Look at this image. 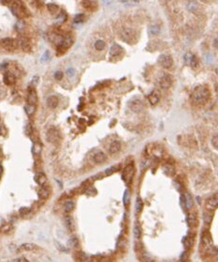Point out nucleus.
Returning a JSON list of instances; mask_svg holds the SVG:
<instances>
[{"label":"nucleus","mask_w":218,"mask_h":262,"mask_svg":"<svg viewBox=\"0 0 218 262\" xmlns=\"http://www.w3.org/2000/svg\"><path fill=\"white\" fill-rule=\"evenodd\" d=\"M158 62L165 69H170V68L173 67L174 60H173V58L168 54H163V55L159 57Z\"/></svg>","instance_id":"obj_6"},{"label":"nucleus","mask_w":218,"mask_h":262,"mask_svg":"<svg viewBox=\"0 0 218 262\" xmlns=\"http://www.w3.org/2000/svg\"><path fill=\"white\" fill-rule=\"evenodd\" d=\"M106 159H107V156L104 152H97L93 156V161L95 163H97V164H101V163L105 162Z\"/></svg>","instance_id":"obj_17"},{"label":"nucleus","mask_w":218,"mask_h":262,"mask_svg":"<svg viewBox=\"0 0 218 262\" xmlns=\"http://www.w3.org/2000/svg\"><path fill=\"white\" fill-rule=\"evenodd\" d=\"M40 150H42V148H40V146L39 144H35L33 147V152L34 154H40Z\"/></svg>","instance_id":"obj_50"},{"label":"nucleus","mask_w":218,"mask_h":262,"mask_svg":"<svg viewBox=\"0 0 218 262\" xmlns=\"http://www.w3.org/2000/svg\"><path fill=\"white\" fill-rule=\"evenodd\" d=\"M47 106L50 108H56L59 106V98L54 95H51L47 98Z\"/></svg>","instance_id":"obj_19"},{"label":"nucleus","mask_w":218,"mask_h":262,"mask_svg":"<svg viewBox=\"0 0 218 262\" xmlns=\"http://www.w3.org/2000/svg\"><path fill=\"white\" fill-rule=\"evenodd\" d=\"M30 211H31V209H30L29 207H22V209H20V210H19V212L22 216L26 215V214H28Z\"/></svg>","instance_id":"obj_41"},{"label":"nucleus","mask_w":218,"mask_h":262,"mask_svg":"<svg viewBox=\"0 0 218 262\" xmlns=\"http://www.w3.org/2000/svg\"><path fill=\"white\" fill-rule=\"evenodd\" d=\"M121 149V144L118 141H114L110 144L109 146V152L111 154H116V153L120 152Z\"/></svg>","instance_id":"obj_18"},{"label":"nucleus","mask_w":218,"mask_h":262,"mask_svg":"<svg viewBox=\"0 0 218 262\" xmlns=\"http://www.w3.org/2000/svg\"><path fill=\"white\" fill-rule=\"evenodd\" d=\"M192 98L196 105H199V106L206 105L211 98L210 89L207 86H205V85L197 86L196 88H195V90L193 91Z\"/></svg>","instance_id":"obj_1"},{"label":"nucleus","mask_w":218,"mask_h":262,"mask_svg":"<svg viewBox=\"0 0 218 262\" xmlns=\"http://www.w3.org/2000/svg\"><path fill=\"white\" fill-rule=\"evenodd\" d=\"M94 189H95V188H89V189H88V190H87V192H86V193H87V195L93 196V195L95 194V193H96V190H95Z\"/></svg>","instance_id":"obj_51"},{"label":"nucleus","mask_w":218,"mask_h":262,"mask_svg":"<svg viewBox=\"0 0 218 262\" xmlns=\"http://www.w3.org/2000/svg\"><path fill=\"white\" fill-rule=\"evenodd\" d=\"M32 133V125L30 124H27L26 127V135H30Z\"/></svg>","instance_id":"obj_48"},{"label":"nucleus","mask_w":218,"mask_h":262,"mask_svg":"<svg viewBox=\"0 0 218 262\" xmlns=\"http://www.w3.org/2000/svg\"><path fill=\"white\" fill-rule=\"evenodd\" d=\"M123 52H124V49L122 48L120 45L115 43V45H113L111 46L110 51H109V55H110L111 57H118V56H120Z\"/></svg>","instance_id":"obj_12"},{"label":"nucleus","mask_w":218,"mask_h":262,"mask_svg":"<svg viewBox=\"0 0 218 262\" xmlns=\"http://www.w3.org/2000/svg\"><path fill=\"white\" fill-rule=\"evenodd\" d=\"M183 245H184V248L186 250H190L191 247L193 245V239L191 238L189 235L183 238Z\"/></svg>","instance_id":"obj_26"},{"label":"nucleus","mask_w":218,"mask_h":262,"mask_svg":"<svg viewBox=\"0 0 218 262\" xmlns=\"http://www.w3.org/2000/svg\"><path fill=\"white\" fill-rule=\"evenodd\" d=\"M65 224H66V227L68 228V230L71 231V232H73L74 229H75V225H74V222H73V217L67 216L65 218Z\"/></svg>","instance_id":"obj_21"},{"label":"nucleus","mask_w":218,"mask_h":262,"mask_svg":"<svg viewBox=\"0 0 218 262\" xmlns=\"http://www.w3.org/2000/svg\"><path fill=\"white\" fill-rule=\"evenodd\" d=\"M47 9H48V11L51 14H53V15H57V13L59 12V6L56 4H53V3H50V4L47 5Z\"/></svg>","instance_id":"obj_25"},{"label":"nucleus","mask_w":218,"mask_h":262,"mask_svg":"<svg viewBox=\"0 0 218 262\" xmlns=\"http://www.w3.org/2000/svg\"><path fill=\"white\" fill-rule=\"evenodd\" d=\"M46 139L51 144H59L61 139V134L56 127H50L46 132Z\"/></svg>","instance_id":"obj_4"},{"label":"nucleus","mask_w":218,"mask_h":262,"mask_svg":"<svg viewBox=\"0 0 218 262\" xmlns=\"http://www.w3.org/2000/svg\"><path fill=\"white\" fill-rule=\"evenodd\" d=\"M207 206H208V209H211V210H213L216 209L217 206V197L215 195V197H212V198H210L208 200L207 202Z\"/></svg>","instance_id":"obj_23"},{"label":"nucleus","mask_w":218,"mask_h":262,"mask_svg":"<svg viewBox=\"0 0 218 262\" xmlns=\"http://www.w3.org/2000/svg\"><path fill=\"white\" fill-rule=\"evenodd\" d=\"M213 222V214H211L209 212H207L204 214V223L206 225H210Z\"/></svg>","instance_id":"obj_35"},{"label":"nucleus","mask_w":218,"mask_h":262,"mask_svg":"<svg viewBox=\"0 0 218 262\" xmlns=\"http://www.w3.org/2000/svg\"><path fill=\"white\" fill-rule=\"evenodd\" d=\"M39 196L42 199H47L49 197V190L45 188H42L39 190Z\"/></svg>","instance_id":"obj_34"},{"label":"nucleus","mask_w":218,"mask_h":262,"mask_svg":"<svg viewBox=\"0 0 218 262\" xmlns=\"http://www.w3.org/2000/svg\"><path fill=\"white\" fill-rule=\"evenodd\" d=\"M149 103H151L152 106H155L156 104H158V102L160 100V95L158 93H156V91H152V93L149 95Z\"/></svg>","instance_id":"obj_20"},{"label":"nucleus","mask_w":218,"mask_h":262,"mask_svg":"<svg viewBox=\"0 0 218 262\" xmlns=\"http://www.w3.org/2000/svg\"><path fill=\"white\" fill-rule=\"evenodd\" d=\"M74 74H75V71H74L73 68H69V69L67 70V74L69 77H73Z\"/></svg>","instance_id":"obj_52"},{"label":"nucleus","mask_w":218,"mask_h":262,"mask_svg":"<svg viewBox=\"0 0 218 262\" xmlns=\"http://www.w3.org/2000/svg\"><path fill=\"white\" fill-rule=\"evenodd\" d=\"M54 78H56L57 80H61L63 78V73L61 72V71H57V72L54 73Z\"/></svg>","instance_id":"obj_43"},{"label":"nucleus","mask_w":218,"mask_h":262,"mask_svg":"<svg viewBox=\"0 0 218 262\" xmlns=\"http://www.w3.org/2000/svg\"><path fill=\"white\" fill-rule=\"evenodd\" d=\"M3 128H4V127H1V125H0V134H1V130H2V129H3Z\"/></svg>","instance_id":"obj_57"},{"label":"nucleus","mask_w":218,"mask_h":262,"mask_svg":"<svg viewBox=\"0 0 218 262\" xmlns=\"http://www.w3.org/2000/svg\"><path fill=\"white\" fill-rule=\"evenodd\" d=\"M105 45H105L104 41H103V40H98V41H96V42H95V45H94L95 49L98 50V51L104 50V49L105 48Z\"/></svg>","instance_id":"obj_32"},{"label":"nucleus","mask_w":218,"mask_h":262,"mask_svg":"<svg viewBox=\"0 0 218 262\" xmlns=\"http://www.w3.org/2000/svg\"><path fill=\"white\" fill-rule=\"evenodd\" d=\"M74 207H75V204H74L73 201L70 200V201H67L65 203V205H64V210H65V212L70 213L74 209Z\"/></svg>","instance_id":"obj_24"},{"label":"nucleus","mask_w":218,"mask_h":262,"mask_svg":"<svg viewBox=\"0 0 218 262\" xmlns=\"http://www.w3.org/2000/svg\"><path fill=\"white\" fill-rule=\"evenodd\" d=\"M173 83V79L170 74H164L158 79V85L159 87L163 90H168Z\"/></svg>","instance_id":"obj_5"},{"label":"nucleus","mask_w":218,"mask_h":262,"mask_svg":"<svg viewBox=\"0 0 218 262\" xmlns=\"http://www.w3.org/2000/svg\"><path fill=\"white\" fill-rule=\"evenodd\" d=\"M188 256H189L188 250L184 251L182 255H180V260H182V261H185V260H187V258H188Z\"/></svg>","instance_id":"obj_44"},{"label":"nucleus","mask_w":218,"mask_h":262,"mask_svg":"<svg viewBox=\"0 0 218 262\" xmlns=\"http://www.w3.org/2000/svg\"><path fill=\"white\" fill-rule=\"evenodd\" d=\"M184 62L186 65H188L190 67L196 69L198 66V60H197V58L196 55H194L192 53H187L186 55L184 56Z\"/></svg>","instance_id":"obj_10"},{"label":"nucleus","mask_w":218,"mask_h":262,"mask_svg":"<svg viewBox=\"0 0 218 262\" xmlns=\"http://www.w3.org/2000/svg\"><path fill=\"white\" fill-rule=\"evenodd\" d=\"M149 32H151V34H153V35H156V34H158L159 33V28L158 26H152V28H149Z\"/></svg>","instance_id":"obj_47"},{"label":"nucleus","mask_w":218,"mask_h":262,"mask_svg":"<svg viewBox=\"0 0 218 262\" xmlns=\"http://www.w3.org/2000/svg\"><path fill=\"white\" fill-rule=\"evenodd\" d=\"M49 59H50V54H49L48 51H46V52L44 53V55L42 57V62H47V60H49Z\"/></svg>","instance_id":"obj_46"},{"label":"nucleus","mask_w":218,"mask_h":262,"mask_svg":"<svg viewBox=\"0 0 218 262\" xmlns=\"http://www.w3.org/2000/svg\"><path fill=\"white\" fill-rule=\"evenodd\" d=\"M134 166L133 165H127L123 170V173H122V179L124 180L126 184H129L133 179V175H134Z\"/></svg>","instance_id":"obj_9"},{"label":"nucleus","mask_w":218,"mask_h":262,"mask_svg":"<svg viewBox=\"0 0 218 262\" xmlns=\"http://www.w3.org/2000/svg\"><path fill=\"white\" fill-rule=\"evenodd\" d=\"M134 236L135 238V240H140V238L142 236V231H141V227L138 223L135 224L134 227Z\"/></svg>","instance_id":"obj_28"},{"label":"nucleus","mask_w":218,"mask_h":262,"mask_svg":"<svg viewBox=\"0 0 218 262\" xmlns=\"http://www.w3.org/2000/svg\"><path fill=\"white\" fill-rule=\"evenodd\" d=\"M38 81H39V77H34L33 79H32V84L33 85H36Z\"/></svg>","instance_id":"obj_54"},{"label":"nucleus","mask_w":218,"mask_h":262,"mask_svg":"<svg viewBox=\"0 0 218 262\" xmlns=\"http://www.w3.org/2000/svg\"><path fill=\"white\" fill-rule=\"evenodd\" d=\"M118 170H120V166L118 165H113V166H111L110 168L105 170L104 173H105V175H113L114 173L118 172Z\"/></svg>","instance_id":"obj_33"},{"label":"nucleus","mask_w":218,"mask_h":262,"mask_svg":"<svg viewBox=\"0 0 218 262\" xmlns=\"http://www.w3.org/2000/svg\"><path fill=\"white\" fill-rule=\"evenodd\" d=\"M35 180L40 186H43V185H45V183L47 181V178H46V176H45L44 173H38V175L35 176Z\"/></svg>","instance_id":"obj_22"},{"label":"nucleus","mask_w":218,"mask_h":262,"mask_svg":"<svg viewBox=\"0 0 218 262\" xmlns=\"http://www.w3.org/2000/svg\"><path fill=\"white\" fill-rule=\"evenodd\" d=\"M17 45H18L21 49L25 52H30L31 51V43H30V41L27 37L24 36V35H20L18 38H17Z\"/></svg>","instance_id":"obj_7"},{"label":"nucleus","mask_w":218,"mask_h":262,"mask_svg":"<svg viewBox=\"0 0 218 262\" xmlns=\"http://www.w3.org/2000/svg\"><path fill=\"white\" fill-rule=\"evenodd\" d=\"M123 203L125 206H128L129 203H130V192H129L128 190H126L124 192L123 194Z\"/></svg>","instance_id":"obj_38"},{"label":"nucleus","mask_w":218,"mask_h":262,"mask_svg":"<svg viewBox=\"0 0 218 262\" xmlns=\"http://www.w3.org/2000/svg\"><path fill=\"white\" fill-rule=\"evenodd\" d=\"M7 96V91L5 88L0 87V99H4Z\"/></svg>","instance_id":"obj_42"},{"label":"nucleus","mask_w":218,"mask_h":262,"mask_svg":"<svg viewBox=\"0 0 218 262\" xmlns=\"http://www.w3.org/2000/svg\"><path fill=\"white\" fill-rule=\"evenodd\" d=\"M163 171L168 176H173L176 173L175 167L170 163H166V164L163 165Z\"/></svg>","instance_id":"obj_16"},{"label":"nucleus","mask_w":218,"mask_h":262,"mask_svg":"<svg viewBox=\"0 0 218 262\" xmlns=\"http://www.w3.org/2000/svg\"><path fill=\"white\" fill-rule=\"evenodd\" d=\"M187 8H188V9H189V11H190L191 12L196 13L197 9H199V7H198V5H197L196 3H195V2H190L189 4H188V6H187Z\"/></svg>","instance_id":"obj_36"},{"label":"nucleus","mask_w":218,"mask_h":262,"mask_svg":"<svg viewBox=\"0 0 218 262\" xmlns=\"http://www.w3.org/2000/svg\"><path fill=\"white\" fill-rule=\"evenodd\" d=\"M13 261L14 262H27L28 260L25 257H19V258H16V259H13Z\"/></svg>","instance_id":"obj_53"},{"label":"nucleus","mask_w":218,"mask_h":262,"mask_svg":"<svg viewBox=\"0 0 218 262\" xmlns=\"http://www.w3.org/2000/svg\"><path fill=\"white\" fill-rule=\"evenodd\" d=\"M11 12L13 13V15L16 16L17 18L22 19L24 17L28 16V12L26 8V6L23 4L20 0H15L14 2L11 3Z\"/></svg>","instance_id":"obj_2"},{"label":"nucleus","mask_w":218,"mask_h":262,"mask_svg":"<svg viewBox=\"0 0 218 262\" xmlns=\"http://www.w3.org/2000/svg\"><path fill=\"white\" fill-rule=\"evenodd\" d=\"M65 20H66V15L63 14V13H60L59 16V19H57V22H59V24H62L64 21H65Z\"/></svg>","instance_id":"obj_49"},{"label":"nucleus","mask_w":218,"mask_h":262,"mask_svg":"<svg viewBox=\"0 0 218 262\" xmlns=\"http://www.w3.org/2000/svg\"><path fill=\"white\" fill-rule=\"evenodd\" d=\"M26 28V24L22 20H19V22L16 24V28L18 31H21V30H24Z\"/></svg>","instance_id":"obj_40"},{"label":"nucleus","mask_w":218,"mask_h":262,"mask_svg":"<svg viewBox=\"0 0 218 262\" xmlns=\"http://www.w3.org/2000/svg\"><path fill=\"white\" fill-rule=\"evenodd\" d=\"M85 20V16L84 14H77L75 17H74V23L75 24H81L83 23Z\"/></svg>","instance_id":"obj_39"},{"label":"nucleus","mask_w":218,"mask_h":262,"mask_svg":"<svg viewBox=\"0 0 218 262\" xmlns=\"http://www.w3.org/2000/svg\"><path fill=\"white\" fill-rule=\"evenodd\" d=\"M184 206L186 209H190L191 207L193 206V200L192 197H191L189 194H186L184 196Z\"/></svg>","instance_id":"obj_31"},{"label":"nucleus","mask_w":218,"mask_h":262,"mask_svg":"<svg viewBox=\"0 0 218 262\" xmlns=\"http://www.w3.org/2000/svg\"><path fill=\"white\" fill-rule=\"evenodd\" d=\"M186 222H187V224L190 226V227H195L196 226L197 224V216L196 213H189L188 215H187V218H186Z\"/></svg>","instance_id":"obj_15"},{"label":"nucleus","mask_w":218,"mask_h":262,"mask_svg":"<svg viewBox=\"0 0 218 262\" xmlns=\"http://www.w3.org/2000/svg\"><path fill=\"white\" fill-rule=\"evenodd\" d=\"M37 248V246L33 243H24L20 246V250L22 251H32L35 250Z\"/></svg>","instance_id":"obj_29"},{"label":"nucleus","mask_w":218,"mask_h":262,"mask_svg":"<svg viewBox=\"0 0 218 262\" xmlns=\"http://www.w3.org/2000/svg\"><path fill=\"white\" fill-rule=\"evenodd\" d=\"M143 206H144V204H143V201L140 197H137L136 198V202H135V212L136 214H139L141 213L142 209H143Z\"/></svg>","instance_id":"obj_27"},{"label":"nucleus","mask_w":218,"mask_h":262,"mask_svg":"<svg viewBox=\"0 0 218 262\" xmlns=\"http://www.w3.org/2000/svg\"><path fill=\"white\" fill-rule=\"evenodd\" d=\"M4 2H6V3H11V0H3Z\"/></svg>","instance_id":"obj_56"},{"label":"nucleus","mask_w":218,"mask_h":262,"mask_svg":"<svg viewBox=\"0 0 218 262\" xmlns=\"http://www.w3.org/2000/svg\"><path fill=\"white\" fill-rule=\"evenodd\" d=\"M25 110H26V114L28 115V116H31V115H33L36 111V105L27 104L26 106L25 107Z\"/></svg>","instance_id":"obj_30"},{"label":"nucleus","mask_w":218,"mask_h":262,"mask_svg":"<svg viewBox=\"0 0 218 262\" xmlns=\"http://www.w3.org/2000/svg\"><path fill=\"white\" fill-rule=\"evenodd\" d=\"M3 81L6 85H13L16 82V77L11 72H7L3 77Z\"/></svg>","instance_id":"obj_14"},{"label":"nucleus","mask_w":218,"mask_h":262,"mask_svg":"<svg viewBox=\"0 0 218 262\" xmlns=\"http://www.w3.org/2000/svg\"><path fill=\"white\" fill-rule=\"evenodd\" d=\"M129 107L134 112H141L144 110V103L140 99H133L130 101Z\"/></svg>","instance_id":"obj_11"},{"label":"nucleus","mask_w":218,"mask_h":262,"mask_svg":"<svg viewBox=\"0 0 218 262\" xmlns=\"http://www.w3.org/2000/svg\"><path fill=\"white\" fill-rule=\"evenodd\" d=\"M79 244V241H78V239L76 237H73L71 239H70L69 240V245L71 248H76Z\"/></svg>","instance_id":"obj_37"},{"label":"nucleus","mask_w":218,"mask_h":262,"mask_svg":"<svg viewBox=\"0 0 218 262\" xmlns=\"http://www.w3.org/2000/svg\"><path fill=\"white\" fill-rule=\"evenodd\" d=\"M218 141V137H217V135L215 134L213 137V139H212V144H213V147L215 148V149H217L218 148V144H217V141Z\"/></svg>","instance_id":"obj_45"},{"label":"nucleus","mask_w":218,"mask_h":262,"mask_svg":"<svg viewBox=\"0 0 218 262\" xmlns=\"http://www.w3.org/2000/svg\"><path fill=\"white\" fill-rule=\"evenodd\" d=\"M120 37L124 42L128 43H135L137 41V36L135 30L131 28H124L120 31Z\"/></svg>","instance_id":"obj_3"},{"label":"nucleus","mask_w":218,"mask_h":262,"mask_svg":"<svg viewBox=\"0 0 218 262\" xmlns=\"http://www.w3.org/2000/svg\"><path fill=\"white\" fill-rule=\"evenodd\" d=\"M1 175H2V165L0 163V176H1Z\"/></svg>","instance_id":"obj_55"},{"label":"nucleus","mask_w":218,"mask_h":262,"mask_svg":"<svg viewBox=\"0 0 218 262\" xmlns=\"http://www.w3.org/2000/svg\"><path fill=\"white\" fill-rule=\"evenodd\" d=\"M27 103L30 105H37L38 103V95L34 89H29L27 94Z\"/></svg>","instance_id":"obj_13"},{"label":"nucleus","mask_w":218,"mask_h":262,"mask_svg":"<svg viewBox=\"0 0 218 262\" xmlns=\"http://www.w3.org/2000/svg\"><path fill=\"white\" fill-rule=\"evenodd\" d=\"M1 45H2V46L4 47L6 50L11 51V52L14 51L17 48V46H18V45H17V42H16L14 39H12V38H4V39H2L1 40Z\"/></svg>","instance_id":"obj_8"}]
</instances>
